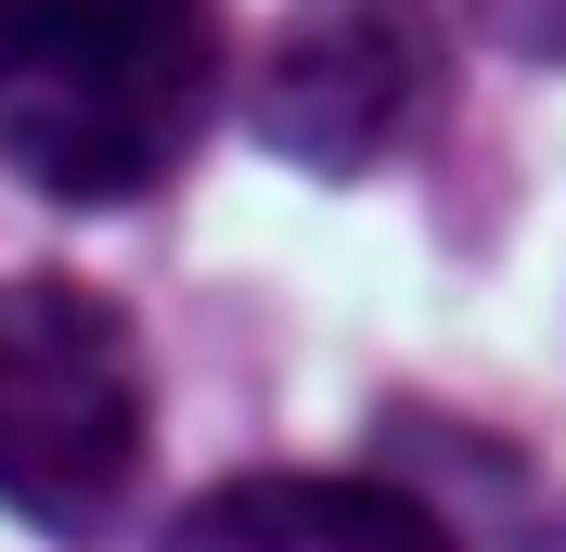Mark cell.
Wrapping results in <instances>:
<instances>
[{
    "label": "cell",
    "instance_id": "cell-1",
    "mask_svg": "<svg viewBox=\"0 0 566 552\" xmlns=\"http://www.w3.org/2000/svg\"><path fill=\"white\" fill-rule=\"evenodd\" d=\"M219 104V0H0V168L52 206L168 193Z\"/></svg>",
    "mask_w": 566,
    "mask_h": 552
},
{
    "label": "cell",
    "instance_id": "cell-2",
    "mask_svg": "<svg viewBox=\"0 0 566 552\" xmlns=\"http://www.w3.org/2000/svg\"><path fill=\"white\" fill-rule=\"evenodd\" d=\"M155 463V385L116 296L0 270V514L52 552H104Z\"/></svg>",
    "mask_w": 566,
    "mask_h": 552
},
{
    "label": "cell",
    "instance_id": "cell-3",
    "mask_svg": "<svg viewBox=\"0 0 566 552\" xmlns=\"http://www.w3.org/2000/svg\"><path fill=\"white\" fill-rule=\"evenodd\" d=\"M438 91H451L438 0H283V26L245 65V129L310 180H374L412 155Z\"/></svg>",
    "mask_w": 566,
    "mask_h": 552
},
{
    "label": "cell",
    "instance_id": "cell-4",
    "mask_svg": "<svg viewBox=\"0 0 566 552\" xmlns=\"http://www.w3.org/2000/svg\"><path fill=\"white\" fill-rule=\"evenodd\" d=\"M155 552H463V527L387 476H245L207 488Z\"/></svg>",
    "mask_w": 566,
    "mask_h": 552
},
{
    "label": "cell",
    "instance_id": "cell-5",
    "mask_svg": "<svg viewBox=\"0 0 566 552\" xmlns=\"http://www.w3.org/2000/svg\"><path fill=\"white\" fill-rule=\"evenodd\" d=\"M463 26H490L515 65H566V0H463Z\"/></svg>",
    "mask_w": 566,
    "mask_h": 552
}]
</instances>
